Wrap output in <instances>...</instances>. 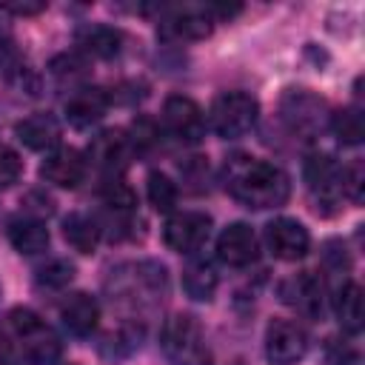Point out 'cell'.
I'll return each mask as SVG.
<instances>
[{"instance_id": "obj_24", "label": "cell", "mask_w": 365, "mask_h": 365, "mask_svg": "<svg viewBox=\"0 0 365 365\" xmlns=\"http://www.w3.org/2000/svg\"><path fill=\"white\" fill-rule=\"evenodd\" d=\"M331 131L336 134V140L342 145H359L362 137H365V120H362V111L356 106L351 108H342L331 117Z\"/></svg>"}, {"instance_id": "obj_14", "label": "cell", "mask_w": 365, "mask_h": 365, "mask_svg": "<svg viewBox=\"0 0 365 365\" xmlns=\"http://www.w3.org/2000/svg\"><path fill=\"white\" fill-rule=\"evenodd\" d=\"M40 177L57 188H77L86 180V160L77 148H54L43 160Z\"/></svg>"}, {"instance_id": "obj_18", "label": "cell", "mask_w": 365, "mask_h": 365, "mask_svg": "<svg viewBox=\"0 0 365 365\" xmlns=\"http://www.w3.org/2000/svg\"><path fill=\"white\" fill-rule=\"evenodd\" d=\"M282 299L305 317H322V282L308 271L282 285Z\"/></svg>"}, {"instance_id": "obj_12", "label": "cell", "mask_w": 365, "mask_h": 365, "mask_svg": "<svg viewBox=\"0 0 365 365\" xmlns=\"http://www.w3.org/2000/svg\"><path fill=\"white\" fill-rule=\"evenodd\" d=\"M282 114L291 123L294 131L299 134H317L325 123V103L319 97H314L311 91L299 88V91H288L282 97Z\"/></svg>"}, {"instance_id": "obj_9", "label": "cell", "mask_w": 365, "mask_h": 365, "mask_svg": "<svg viewBox=\"0 0 365 365\" xmlns=\"http://www.w3.org/2000/svg\"><path fill=\"white\" fill-rule=\"evenodd\" d=\"M265 242L274 251V257H279L285 262H297L308 254L311 234L302 222H297L291 217H277L265 225Z\"/></svg>"}, {"instance_id": "obj_20", "label": "cell", "mask_w": 365, "mask_h": 365, "mask_svg": "<svg viewBox=\"0 0 365 365\" xmlns=\"http://www.w3.org/2000/svg\"><path fill=\"white\" fill-rule=\"evenodd\" d=\"M334 311H336L339 325L348 334H359L362 331V325H365V297H362L359 282L345 279L336 288V294H334Z\"/></svg>"}, {"instance_id": "obj_22", "label": "cell", "mask_w": 365, "mask_h": 365, "mask_svg": "<svg viewBox=\"0 0 365 365\" xmlns=\"http://www.w3.org/2000/svg\"><path fill=\"white\" fill-rule=\"evenodd\" d=\"M9 242L20 254H40L48 245V228L34 217L11 220L9 222Z\"/></svg>"}, {"instance_id": "obj_6", "label": "cell", "mask_w": 365, "mask_h": 365, "mask_svg": "<svg viewBox=\"0 0 365 365\" xmlns=\"http://www.w3.org/2000/svg\"><path fill=\"white\" fill-rule=\"evenodd\" d=\"M308 354L305 331L291 319H274L265 331V356L271 365H297Z\"/></svg>"}, {"instance_id": "obj_5", "label": "cell", "mask_w": 365, "mask_h": 365, "mask_svg": "<svg viewBox=\"0 0 365 365\" xmlns=\"http://www.w3.org/2000/svg\"><path fill=\"white\" fill-rule=\"evenodd\" d=\"M208 234H211V217L202 211H180L163 228L165 245L177 254H197L208 240Z\"/></svg>"}, {"instance_id": "obj_3", "label": "cell", "mask_w": 365, "mask_h": 365, "mask_svg": "<svg viewBox=\"0 0 365 365\" xmlns=\"http://www.w3.org/2000/svg\"><path fill=\"white\" fill-rule=\"evenodd\" d=\"M160 345L174 365H211V351L205 345L202 328L191 314L168 317L160 334Z\"/></svg>"}, {"instance_id": "obj_25", "label": "cell", "mask_w": 365, "mask_h": 365, "mask_svg": "<svg viewBox=\"0 0 365 365\" xmlns=\"http://www.w3.org/2000/svg\"><path fill=\"white\" fill-rule=\"evenodd\" d=\"M145 194H148V202L154 205V211H160V214H168L177 205V185H174L171 177H165L160 171H151L148 174Z\"/></svg>"}, {"instance_id": "obj_28", "label": "cell", "mask_w": 365, "mask_h": 365, "mask_svg": "<svg viewBox=\"0 0 365 365\" xmlns=\"http://www.w3.org/2000/svg\"><path fill=\"white\" fill-rule=\"evenodd\" d=\"M342 194L354 205L362 202V197H365V168H362V163H351L348 168H342Z\"/></svg>"}, {"instance_id": "obj_30", "label": "cell", "mask_w": 365, "mask_h": 365, "mask_svg": "<svg viewBox=\"0 0 365 365\" xmlns=\"http://www.w3.org/2000/svg\"><path fill=\"white\" fill-rule=\"evenodd\" d=\"M23 174V160L9 145H0V188H11Z\"/></svg>"}, {"instance_id": "obj_11", "label": "cell", "mask_w": 365, "mask_h": 365, "mask_svg": "<svg viewBox=\"0 0 365 365\" xmlns=\"http://www.w3.org/2000/svg\"><path fill=\"white\" fill-rule=\"evenodd\" d=\"M160 29L177 40H205L214 31V17L205 6H177L163 17Z\"/></svg>"}, {"instance_id": "obj_21", "label": "cell", "mask_w": 365, "mask_h": 365, "mask_svg": "<svg viewBox=\"0 0 365 365\" xmlns=\"http://www.w3.org/2000/svg\"><path fill=\"white\" fill-rule=\"evenodd\" d=\"M217 268L208 262V259H202V257H191L188 262H185V268H182V288H185V294L191 297V299H197V302H208L211 297H214V291H217Z\"/></svg>"}, {"instance_id": "obj_32", "label": "cell", "mask_w": 365, "mask_h": 365, "mask_svg": "<svg viewBox=\"0 0 365 365\" xmlns=\"http://www.w3.org/2000/svg\"><path fill=\"white\" fill-rule=\"evenodd\" d=\"M0 365H11V362H6V359H0Z\"/></svg>"}, {"instance_id": "obj_2", "label": "cell", "mask_w": 365, "mask_h": 365, "mask_svg": "<svg viewBox=\"0 0 365 365\" xmlns=\"http://www.w3.org/2000/svg\"><path fill=\"white\" fill-rule=\"evenodd\" d=\"M0 336L6 348L31 365H51L63 351L60 336L29 308H11L0 322Z\"/></svg>"}, {"instance_id": "obj_15", "label": "cell", "mask_w": 365, "mask_h": 365, "mask_svg": "<svg viewBox=\"0 0 365 365\" xmlns=\"http://www.w3.org/2000/svg\"><path fill=\"white\" fill-rule=\"evenodd\" d=\"M14 134H17V140H20L26 148H31V151H51V148H57L63 128H60V120H57L54 114L37 111V114L23 117V120L14 125Z\"/></svg>"}, {"instance_id": "obj_27", "label": "cell", "mask_w": 365, "mask_h": 365, "mask_svg": "<svg viewBox=\"0 0 365 365\" xmlns=\"http://www.w3.org/2000/svg\"><path fill=\"white\" fill-rule=\"evenodd\" d=\"M74 277V265L68 259H48L37 268V285L40 288H66Z\"/></svg>"}, {"instance_id": "obj_4", "label": "cell", "mask_w": 365, "mask_h": 365, "mask_svg": "<svg viewBox=\"0 0 365 365\" xmlns=\"http://www.w3.org/2000/svg\"><path fill=\"white\" fill-rule=\"evenodd\" d=\"M259 103L248 91H225L208 108V125L222 140H237L257 125Z\"/></svg>"}, {"instance_id": "obj_16", "label": "cell", "mask_w": 365, "mask_h": 365, "mask_svg": "<svg viewBox=\"0 0 365 365\" xmlns=\"http://www.w3.org/2000/svg\"><path fill=\"white\" fill-rule=\"evenodd\" d=\"M60 319L63 325L74 334V336H88L97 328L100 319V305L91 294L86 291H74L60 302Z\"/></svg>"}, {"instance_id": "obj_31", "label": "cell", "mask_w": 365, "mask_h": 365, "mask_svg": "<svg viewBox=\"0 0 365 365\" xmlns=\"http://www.w3.org/2000/svg\"><path fill=\"white\" fill-rule=\"evenodd\" d=\"M0 11L17 14V17H34V14L46 11V3L43 0H3L0 3Z\"/></svg>"}, {"instance_id": "obj_26", "label": "cell", "mask_w": 365, "mask_h": 365, "mask_svg": "<svg viewBox=\"0 0 365 365\" xmlns=\"http://www.w3.org/2000/svg\"><path fill=\"white\" fill-rule=\"evenodd\" d=\"M51 74L63 83V86H77L88 77V68H86V60L77 57V54H60L51 60Z\"/></svg>"}, {"instance_id": "obj_13", "label": "cell", "mask_w": 365, "mask_h": 365, "mask_svg": "<svg viewBox=\"0 0 365 365\" xmlns=\"http://www.w3.org/2000/svg\"><path fill=\"white\" fill-rule=\"evenodd\" d=\"M131 154H134V148H131V143H128V137L123 131H103L88 145V160L100 171H106L111 177H117V174L125 171Z\"/></svg>"}, {"instance_id": "obj_17", "label": "cell", "mask_w": 365, "mask_h": 365, "mask_svg": "<svg viewBox=\"0 0 365 365\" xmlns=\"http://www.w3.org/2000/svg\"><path fill=\"white\" fill-rule=\"evenodd\" d=\"M108 94L103 88H77L66 103V120L74 128H91L106 117Z\"/></svg>"}, {"instance_id": "obj_10", "label": "cell", "mask_w": 365, "mask_h": 365, "mask_svg": "<svg viewBox=\"0 0 365 365\" xmlns=\"http://www.w3.org/2000/svg\"><path fill=\"white\" fill-rule=\"evenodd\" d=\"M217 257L231 268H245L259 257V240L251 225L231 222L217 237Z\"/></svg>"}, {"instance_id": "obj_29", "label": "cell", "mask_w": 365, "mask_h": 365, "mask_svg": "<svg viewBox=\"0 0 365 365\" xmlns=\"http://www.w3.org/2000/svg\"><path fill=\"white\" fill-rule=\"evenodd\" d=\"M103 200H106V205L114 208V211H131V208H134V191H131L125 182H120V180H108V182H106Z\"/></svg>"}, {"instance_id": "obj_1", "label": "cell", "mask_w": 365, "mask_h": 365, "mask_svg": "<svg viewBox=\"0 0 365 365\" xmlns=\"http://www.w3.org/2000/svg\"><path fill=\"white\" fill-rule=\"evenodd\" d=\"M225 188L237 202L257 211L277 208L291 194L288 174L279 165L248 157V154H234L225 163Z\"/></svg>"}, {"instance_id": "obj_19", "label": "cell", "mask_w": 365, "mask_h": 365, "mask_svg": "<svg viewBox=\"0 0 365 365\" xmlns=\"http://www.w3.org/2000/svg\"><path fill=\"white\" fill-rule=\"evenodd\" d=\"M77 46L83 54H91V57H100V60H111L120 54V46H123V34L114 29V26H103V23H88V26H80L77 34H74Z\"/></svg>"}, {"instance_id": "obj_8", "label": "cell", "mask_w": 365, "mask_h": 365, "mask_svg": "<svg viewBox=\"0 0 365 365\" xmlns=\"http://www.w3.org/2000/svg\"><path fill=\"white\" fill-rule=\"evenodd\" d=\"M305 182L317 202L334 205L342 197V165L331 154H311L305 160Z\"/></svg>"}, {"instance_id": "obj_7", "label": "cell", "mask_w": 365, "mask_h": 365, "mask_svg": "<svg viewBox=\"0 0 365 365\" xmlns=\"http://www.w3.org/2000/svg\"><path fill=\"white\" fill-rule=\"evenodd\" d=\"M163 125L168 134H174L182 143H200L205 134V117L202 108L182 94H174L163 106Z\"/></svg>"}, {"instance_id": "obj_23", "label": "cell", "mask_w": 365, "mask_h": 365, "mask_svg": "<svg viewBox=\"0 0 365 365\" xmlns=\"http://www.w3.org/2000/svg\"><path fill=\"white\" fill-rule=\"evenodd\" d=\"M63 237H66V242H68L74 251L91 254V251L97 248V242H100V228H97V222H94L91 217L74 211V214H68V217L63 220Z\"/></svg>"}]
</instances>
